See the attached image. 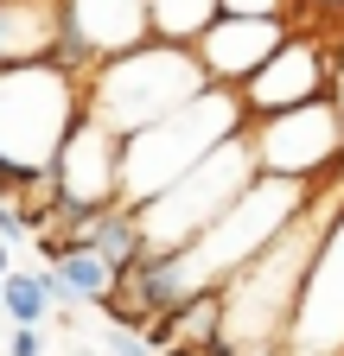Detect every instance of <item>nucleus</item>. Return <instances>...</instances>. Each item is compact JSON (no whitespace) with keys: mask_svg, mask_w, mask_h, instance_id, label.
Here are the masks:
<instances>
[{"mask_svg":"<svg viewBox=\"0 0 344 356\" xmlns=\"http://www.w3.org/2000/svg\"><path fill=\"white\" fill-rule=\"evenodd\" d=\"M198 89H210L204 64L191 44H166V38H141V44H127V51L102 58L90 76H83V115L115 127L121 140L134 127L172 115L179 102H191Z\"/></svg>","mask_w":344,"mask_h":356,"instance_id":"nucleus-2","label":"nucleus"},{"mask_svg":"<svg viewBox=\"0 0 344 356\" xmlns=\"http://www.w3.org/2000/svg\"><path fill=\"white\" fill-rule=\"evenodd\" d=\"M7 356H45V337H38V325H13Z\"/></svg>","mask_w":344,"mask_h":356,"instance_id":"nucleus-18","label":"nucleus"},{"mask_svg":"<svg viewBox=\"0 0 344 356\" xmlns=\"http://www.w3.org/2000/svg\"><path fill=\"white\" fill-rule=\"evenodd\" d=\"M109 356H153V337L134 331V325H115L109 331Z\"/></svg>","mask_w":344,"mask_h":356,"instance_id":"nucleus-17","label":"nucleus"},{"mask_svg":"<svg viewBox=\"0 0 344 356\" xmlns=\"http://www.w3.org/2000/svg\"><path fill=\"white\" fill-rule=\"evenodd\" d=\"M293 26L287 19H255V13H217L198 38H191V51H198V64H204V76L210 83H224V89H236L255 64H262L274 44L287 38Z\"/></svg>","mask_w":344,"mask_h":356,"instance_id":"nucleus-10","label":"nucleus"},{"mask_svg":"<svg viewBox=\"0 0 344 356\" xmlns=\"http://www.w3.org/2000/svg\"><path fill=\"white\" fill-rule=\"evenodd\" d=\"M242 121H249V115H242V102H236V89L210 83V89H198L191 102H179L172 115L134 127V134L121 140V204L134 210V204H147L153 191H166L172 178H185L210 147H224Z\"/></svg>","mask_w":344,"mask_h":356,"instance_id":"nucleus-3","label":"nucleus"},{"mask_svg":"<svg viewBox=\"0 0 344 356\" xmlns=\"http://www.w3.org/2000/svg\"><path fill=\"white\" fill-rule=\"evenodd\" d=\"M255 178V153H249V140H242V127L230 134L224 147H210L185 178H172L166 191H153L147 204H134V222H141V242L147 248H179V242H191L210 216H217L242 185Z\"/></svg>","mask_w":344,"mask_h":356,"instance_id":"nucleus-5","label":"nucleus"},{"mask_svg":"<svg viewBox=\"0 0 344 356\" xmlns=\"http://www.w3.org/2000/svg\"><path fill=\"white\" fill-rule=\"evenodd\" d=\"M83 115V76H70L52 58L7 64L0 70V159L26 165H52L64 134Z\"/></svg>","mask_w":344,"mask_h":356,"instance_id":"nucleus-4","label":"nucleus"},{"mask_svg":"<svg viewBox=\"0 0 344 356\" xmlns=\"http://www.w3.org/2000/svg\"><path fill=\"white\" fill-rule=\"evenodd\" d=\"M224 7L217 0H147V38H166V44H191Z\"/></svg>","mask_w":344,"mask_h":356,"instance_id":"nucleus-13","label":"nucleus"},{"mask_svg":"<svg viewBox=\"0 0 344 356\" xmlns=\"http://www.w3.org/2000/svg\"><path fill=\"white\" fill-rule=\"evenodd\" d=\"M58 185H64V204L77 210H102V204H121V134L77 115V127L64 134V147L52 159Z\"/></svg>","mask_w":344,"mask_h":356,"instance_id":"nucleus-9","label":"nucleus"},{"mask_svg":"<svg viewBox=\"0 0 344 356\" xmlns=\"http://www.w3.org/2000/svg\"><path fill=\"white\" fill-rule=\"evenodd\" d=\"M0 312H7L13 325H45V286H38V274H0Z\"/></svg>","mask_w":344,"mask_h":356,"instance_id":"nucleus-15","label":"nucleus"},{"mask_svg":"<svg viewBox=\"0 0 344 356\" xmlns=\"http://www.w3.org/2000/svg\"><path fill=\"white\" fill-rule=\"evenodd\" d=\"M58 44L52 64H64L70 76H90L102 58L127 51L147 38V0H58Z\"/></svg>","mask_w":344,"mask_h":356,"instance_id":"nucleus-7","label":"nucleus"},{"mask_svg":"<svg viewBox=\"0 0 344 356\" xmlns=\"http://www.w3.org/2000/svg\"><path fill=\"white\" fill-rule=\"evenodd\" d=\"M52 267H58V280L70 286V299H77V305H102V293L115 286V267H109L96 248H83V242H70Z\"/></svg>","mask_w":344,"mask_h":356,"instance_id":"nucleus-14","label":"nucleus"},{"mask_svg":"<svg viewBox=\"0 0 344 356\" xmlns=\"http://www.w3.org/2000/svg\"><path fill=\"white\" fill-rule=\"evenodd\" d=\"M77 242L83 248H96L109 267H127L147 242H141V222H134V210L127 204H102V210H83L77 216Z\"/></svg>","mask_w":344,"mask_h":356,"instance_id":"nucleus-12","label":"nucleus"},{"mask_svg":"<svg viewBox=\"0 0 344 356\" xmlns=\"http://www.w3.org/2000/svg\"><path fill=\"white\" fill-rule=\"evenodd\" d=\"M7 267H13V254H7V242H0V274H7Z\"/></svg>","mask_w":344,"mask_h":356,"instance_id":"nucleus-19","label":"nucleus"},{"mask_svg":"<svg viewBox=\"0 0 344 356\" xmlns=\"http://www.w3.org/2000/svg\"><path fill=\"white\" fill-rule=\"evenodd\" d=\"M242 140L255 153V172L274 178H299V185H325L344 165V121H338V96H313L274 115H249Z\"/></svg>","mask_w":344,"mask_h":356,"instance_id":"nucleus-6","label":"nucleus"},{"mask_svg":"<svg viewBox=\"0 0 344 356\" xmlns=\"http://www.w3.org/2000/svg\"><path fill=\"white\" fill-rule=\"evenodd\" d=\"M306 197H313V185H299V178L255 172L191 242L153 248V254L166 261V274H172V286H179V299L198 293V286H224L242 261H255V254H262V248L287 229V222L299 216V204H306Z\"/></svg>","mask_w":344,"mask_h":356,"instance_id":"nucleus-1","label":"nucleus"},{"mask_svg":"<svg viewBox=\"0 0 344 356\" xmlns=\"http://www.w3.org/2000/svg\"><path fill=\"white\" fill-rule=\"evenodd\" d=\"M313 96H331V51L319 38H306V32H287L274 51L236 83L242 115H274V108L313 102Z\"/></svg>","mask_w":344,"mask_h":356,"instance_id":"nucleus-8","label":"nucleus"},{"mask_svg":"<svg viewBox=\"0 0 344 356\" xmlns=\"http://www.w3.org/2000/svg\"><path fill=\"white\" fill-rule=\"evenodd\" d=\"M217 7H224V13H255V19H287L299 0H217ZM287 26H293V19H287Z\"/></svg>","mask_w":344,"mask_h":356,"instance_id":"nucleus-16","label":"nucleus"},{"mask_svg":"<svg viewBox=\"0 0 344 356\" xmlns=\"http://www.w3.org/2000/svg\"><path fill=\"white\" fill-rule=\"evenodd\" d=\"M58 0H0V70L52 58L58 44Z\"/></svg>","mask_w":344,"mask_h":356,"instance_id":"nucleus-11","label":"nucleus"}]
</instances>
